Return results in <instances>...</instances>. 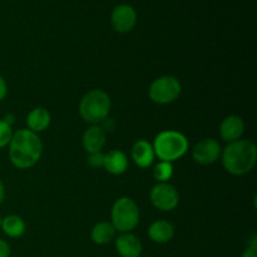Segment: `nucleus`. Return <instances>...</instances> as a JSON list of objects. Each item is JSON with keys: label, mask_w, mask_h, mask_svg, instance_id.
I'll return each mask as SVG.
<instances>
[{"label": "nucleus", "mask_w": 257, "mask_h": 257, "mask_svg": "<svg viewBox=\"0 0 257 257\" xmlns=\"http://www.w3.org/2000/svg\"><path fill=\"white\" fill-rule=\"evenodd\" d=\"M0 225H2V216H0Z\"/></svg>", "instance_id": "obj_27"}, {"label": "nucleus", "mask_w": 257, "mask_h": 257, "mask_svg": "<svg viewBox=\"0 0 257 257\" xmlns=\"http://www.w3.org/2000/svg\"><path fill=\"white\" fill-rule=\"evenodd\" d=\"M112 100L102 89L89 90L83 95L79 103V114L89 124H100L109 115Z\"/></svg>", "instance_id": "obj_4"}, {"label": "nucleus", "mask_w": 257, "mask_h": 257, "mask_svg": "<svg viewBox=\"0 0 257 257\" xmlns=\"http://www.w3.org/2000/svg\"><path fill=\"white\" fill-rule=\"evenodd\" d=\"M105 143H107V133L99 124H92L83 133L82 145L87 153L102 152Z\"/></svg>", "instance_id": "obj_12"}, {"label": "nucleus", "mask_w": 257, "mask_h": 257, "mask_svg": "<svg viewBox=\"0 0 257 257\" xmlns=\"http://www.w3.org/2000/svg\"><path fill=\"white\" fill-rule=\"evenodd\" d=\"M13 133H14V131H13L12 125H9L4 120L0 119V150L8 147L13 137Z\"/></svg>", "instance_id": "obj_20"}, {"label": "nucleus", "mask_w": 257, "mask_h": 257, "mask_svg": "<svg viewBox=\"0 0 257 257\" xmlns=\"http://www.w3.org/2000/svg\"><path fill=\"white\" fill-rule=\"evenodd\" d=\"M7 94H8V84L7 82H5L4 78L0 75V102L5 99Z\"/></svg>", "instance_id": "obj_24"}, {"label": "nucleus", "mask_w": 257, "mask_h": 257, "mask_svg": "<svg viewBox=\"0 0 257 257\" xmlns=\"http://www.w3.org/2000/svg\"><path fill=\"white\" fill-rule=\"evenodd\" d=\"M10 255H12L10 245L5 240L0 238V257H10Z\"/></svg>", "instance_id": "obj_23"}, {"label": "nucleus", "mask_w": 257, "mask_h": 257, "mask_svg": "<svg viewBox=\"0 0 257 257\" xmlns=\"http://www.w3.org/2000/svg\"><path fill=\"white\" fill-rule=\"evenodd\" d=\"M50 122H52V115L43 107L34 108L27 115L28 130L37 133V135L47 131L48 127L50 125Z\"/></svg>", "instance_id": "obj_16"}, {"label": "nucleus", "mask_w": 257, "mask_h": 257, "mask_svg": "<svg viewBox=\"0 0 257 257\" xmlns=\"http://www.w3.org/2000/svg\"><path fill=\"white\" fill-rule=\"evenodd\" d=\"M4 198H5V186L4 183H3V181L0 180V205L3 203Z\"/></svg>", "instance_id": "obj_26"}, {"label": "nucleus", "mask_w": 257, "mask_h": 257, "mask_svg": "<svg viewBox=\"0 0 257 257\" xmlns=\"http://www.w3.org/2000/svg\"><path fill=\"white\" fill-rule=\"evenodd\" d=\"M115 233H117V231L113 227L112 223L102 221V222H98L97 225L93 226L92 231H90V238L95 245L103 246L112 242L115 238Z\"/></svg>", "instance_id": "obj_18"}, {"label": "nucleus", "mask_w": 257, "mask_h": 257, "mask_svg": "<svg viewBox=\"0 0 257 257\" xmlns=\"http://www.w3.org/2000/svg\"><path fill=\"white\" fill-rule=\"evenodd\" d=\"M8 148L10 162L19 170L32 168L39 162L43 155V142L39 135L28 128L15 131Z\"/></svg>", "instance_id": "obj_1"}, {"label": "nucleus", "mask_w": 257, "mask_h": 257, "mask_svg": "<svg viewBox=\"0 0 257 257\" xmlns=\"http://www.w3.org/2000/svg\"><path fill=\"white\" fill-rule=\"evenodd\" d=\"M222 166L230 175L243 176L253 170L257 162V147L251 140L227 143L221 153Z\"/></svg>", "instance_id": "obj_2"}, {"label": "nucleus", "mask_w": 257, "mask_h": 257, "mask_svg": "<svg viewBox=\"0 0 257 257\" xmlns=\"http://www.w3.org/2000/svg\"><path fill=\"white\" fill-rule=\"evenodd\" d=\"M156 157L160 161L173 163L187 153L190 148L187 137L178 131H162L152 143Z\"/></svg>", "instance_id": "obj_3"}, {"label": "nucleus", "mask_w": 257, "mask_h": 257, "mask_svg": "<svg viewBox=\"0 0 257 257\" xmlns=\"http://www.w3.org/2000/svg\"><path fill=\"white\" fill-rule=\"evenodd\" d=\"M115 251L120 257H141L143 245L140 238L132 232L120 233L115 238Z\"/></svg>", "instance_id": "obj_10"}, {"label": "nucleus", "mask_w": 257, "mask_h": 257, "mask_svg": "<svg viewBox=\"0 0 257 257\" xmlns=\"http://www.w3.org/2000/svg\"><path fill=\"white\" fill-rule=\"evenodd\" d=\"M173 176V165L165 161H160L153 167V177L157 183H165L172 178Z\"/></svg>", "instance_id": "obj_19"}, {"label": "nucleus", "mask_w": 257, "mask_h": 257, "mask_svg": "<svg viewBox=\"0 0 257 257\" xmlns=\"http://www.w3.org/2000/svg\"><path fill=\"white\" fill-rule=\"evenodd\" d=\"M175 236V227L171 222L165 220L155 221L148 227V237L155 243H167Z\"/></svg>", "instance_id": "obj_15"}, {"label": "nucleus", "mask_w": 257, "mask_h": 257, "mask_svg": "<svg viewBox=\"0 0 257 257\" xmlns=\"http://www.w3.org/2000/svg\"><path fill=\"white\" fill-rule=\"evenodd\" d=\"M0 228L3 232L10 238H19L27 231V223L20 216L18 215H9L2 218V225Z\"/></svg>", "instance_id": "obj_17"}, {"label": "nucleus", "mask_w": 257, "mask_h": 257, "mask_svg": "<svg viewBox=\"0 0 257 257\" xmlns=\"http://www.w3.org/2000/svg\"><path fill=\"white\" fill-rule=\"evenodd\" d=\"M110 23L115 32L130 33L137 24V13L135 8L128 4H119L110 14Z\"/></svg>", "instance_id": "obj_9"}, {"label": "nucleus", "mask_w": 257, "mask_h": 257, "mask_svg": "<svg viewBox=\"0 0 257 257\" xmlns=\"http://www.w3.org/2000/svg\"><path fill=\"white\" fill-rule=\"evenodd\" d=\"M182 92L180 80L173 75H163L152 82L148 89V95L157 104H170L178 99Z\"/></svg>", "instance_id": "obj_6"}, {"label": "nucleus", "mask_w": 257, "mask_h": 257, "mask_svg": "<svg viewBox=\"0 0 257 257\" xmlns=\"http://www.w3.org/2000/svg\"><path fill=\"white\" fill-rule=\"evenodd\" d=\"M87 162L92 168H103V165H104V155L102 152L88 153Z\"/></svg>", "instance_id": "obj_21"}, {"label": "nucleus", "mask_w": 257, "mask_h": 257, "mask_svg": "<svg viewBox=\"0 0 257 257\" xmlns=\"http://www.w3.org/2000/svg\"><path fill=\"white\" fill-rule=\"evenodd\" d=\"M128 158L123 151L120 150H112L104 155V165L103 168L107 171L108 173L113 176H120L127 171Z\"/></svg>", "instance_id": "obj_14"}, {"label": "nucleus", "mask_w": 257, "mask_h": 257, "mask_svg": "<svg viewBox=\"0 0 257 257\" xmlns=\"http://www.w3.org/2000/svg\"><path fill=\"white\" fill-rule=\"evenodd\" d=\"M150 200L153 207L162 212H170L180 203V193L171 183H156L150 192Z\"/></svg>", "instance_id": "obj_7"}, {"label": "nucleus", "mask_w": 257, "mask_h": 257, "mask_svg": "<svg viewBox=\"0 0 257 257\" xmlns=\"http://www.w3.org/2000/svg\"><path fill=\"white\" fill-rule=\"evenodd\" d=\"M140 207L130 197H120L113 203L110 223L119 233L132 232L140 223Z\"/></svg>", "instance_id": "obj_5"}, {"label": "nucleus", "mask_w": 257, "mask_h": 257, "mask_svg": "<svg viewBox=\"0 0 257 257\" xmlns=\"http://www.w3.org/2000/svg\"><path fill=\"white\" fill-rule=\"evenodd\" d=\"M3 120L13 127V124H14V122H15V115L13 114V113H8V114H5V117L3 118Z\"/></svg>", "instance_id": "obj_25"}, {"label": "nucleus", "mask_w": 257, "mask_h": 257, "mask_svg": "<svg viewBox=\"0 0 257 257\" xmlns=\"http://www.w3.org/2000/svg\"><path fill=\"white\" fill-rule=\"evenodd\" d=\"M222 147L215 138H203L192 148V158L202 166H210L221 158Z\"/></svg>", "instance_id": "obj_8"}, {"label": "nucleus", "mask_w": 257, "mask_h": 257, "mask_svg": "<svg viewBox=\"0 0 257 257\" xmlns=\"http://www.w3.org/2000/svg\"><path fill=\"white\" fill-rule=\"evenodd\" d=\"M243 132H245V122L240 115H227L226 118H223L220 124L221 138L227 143L241 140Z\"/></svg>", "instance_id": "obj_11"}, {"label": "nucleus", "mask_w": 257, "mask_h": 257, "mask_svg": "<svg viewBox=\"0 0 257 257\" xmlns=\"http://www.w3.org/2000/svg\"><path fill=\"white\" fill-rule=\"evenodd\" d=\"M131 157L136 166L140 168H150L156 161L155 150L152 143L146 140H138L131 150Z\"/></svg>", "instance_id": "obj_13"}, {"label": "nucleus", "mask_w": 257, "mask_h": 257, "mask_svg": "<svg viewBox=\"0 0 257 257\" xmlns=\"http://www.w3.org/2000/svg\"><path fill=\"white\" fill-rule=\"evenodd\" d=\"M240 257H257V236L253 235L248 242L246 250L241 253Z\"/></svg>", "instance_id": "obj_22"}]
</instances>
